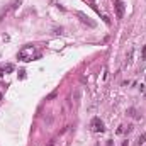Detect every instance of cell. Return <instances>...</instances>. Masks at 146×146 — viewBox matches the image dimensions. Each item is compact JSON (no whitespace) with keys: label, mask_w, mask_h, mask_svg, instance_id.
Listing matches in <instances>:
<instances>
[{"label":"cell","mask_w":146,"mask_h":146,"mask_svg":"<svg viewBox=\"0 0 146 146\" xmlns=\"http://www.w3.org/2000/svg\"><path fill=\"white\" fill-rule=\"evenodd\" d=\"M77 17H80V20H82V22H85V24H88V26H92V27L95 26V22H92V20L88 19V15H85L83 12H77Z\"/></svg>","instance_id":"cell-4"},{"label":"cell","mask_w":146,"mask_h":146,"mask_svg":"<svg viewBox=\"0 0 146 146\" xmlns=\"http://www.w3.org/2000/svg\"><path fill=\"white\" fill-rule=\"evenodd\" d=\"M133 129H134V126H133V124H131V126H127V127H126V133H127V134H129V133H133Z\"/></svg>","instance_id":"cell-10"},{"label":"cell","mask_w":146,"mask_h":146,"mask_svg":"<svg viewBox=\"0 0 146 146\" xmlns=\"http://www.w3.org/2000/svg\"><path fill=\"white\" fill-rule=\"evenodd\" d=\"M122 146H129V141H124V143H122Z\"/></svg>","instance_id":"cell-16"},{"label":"cell","mask_w":146,"mask_h":146,"mask_svg":"<svg viewBox=\"0 0 146 146\" xmlns=\"http://www.w3.org/2000/svg\"><path fill=\"white\" fill-rule=\"evenodd\" d=\"M143 59H146V46H143V56H141Z\"/></svg>","instance_id":"cell-12"},{"label":"cell","mask_w":146,"mask_h":146,"mask_svg":"<svg viewBox=\"0 0 146 146\" xmlns=\"http://www.w3.org/2000/svg\"><path fill=\"white\" fill-rule=\"evenodd\" d=\"M92 129H94L95 133H104V131H105V127H104V122H102L98 117H95V119L92 121Z\"/></svg>","instance_id":"cell-2"},{"label":"cell","mask_w":146,"mask_h":146,"mask_svg":"<svg viewBox=\"0 0 146 146\" xmlns=\"http://www.w3.org/2000/svg\"><path fill=\"white\" fill-rule=\"evenodd\" d=\"M54 97H56V92H51L48 95V100H51V98H54Z\"/></svg>","instance_id":"cell-11"},{"label":"cell","mask_w":146,"mask_h":146,"mask_svg":"<svg viewBox=\"0 0 146 146\" xmlns=\"http://www.w3.org/2000/svg\"><path fill=\"white\" fill-rule=\"evenodd\" d=\"M34 53H36V48H34L32 44H27V46H24L22 49H19L17 58H19L20 61H31L32 56H34Z\"/></svg>","instance_id":"cell-1"},{"label":"cell","mask_w":146,"mask_h":146,"mask_svg":"<svg viewBox=\"0 0 146 146\" xmlns=\"http://www.w3.org/2000/svg\"><path fill=\"white\" fill-rule=\"evenodd\" d=\"M80 98H82V90H80V87H77L75 90H73V102L75 104H80Z\"/></svg>","instance_id":"cell-5"},{"label":"cell","mask_w":146,"mask_h":146,"mask_svg":"<svg viewBox=\"0 0 146 146\" xmlns=\"http://www.w3.org/2000/svg\"><path fill=\"white\" fill-rule=\"evenodd\" d=\"M145 82H146V75H145Z\"/></svg>","instance_id":"cell-17"},{"label":"cell","mask_w":146,"mask_h":146,"mask_svg":"<svg viewBox=\"0 0 146 146\" xmlns=\"http://www.w3.org/2000/svg\"><path fill=\"white\" fill-rule=\"evenodd\" d=\"M145 143H146V133H143L141 136L138 138V145L141 146V145H145Z\"/></svg>","instance_id":"cell-7"},{"label":"cell","mask_w":146,"mask_h":146,"mask_svg":"<svg viewBox=\"0 0 146 146\" xmlns=\"http://www.w3.org/2000/svg\"><path fill=\"white\" fill-rule=\"evenodd\" d=\"M12 70H14V65H7V66L3 68V71H7V73H9V71H12Z\"/></svg>","instance_id":"cell-9"},{"label":"cell","mask_w":146,"mask_h":146,"mask_svg":"<svg viewBox=\"0 0 146 146\" xmlns=\"http://www.w3.org/2000/svg\"><path fill=\"white\" fill-rule=\"evenodd\" d=\"M131 58H133V49H131V51L127 53V56H126V63H127V65L131 63Z\"/></svg>","instance_id":"cell-8"},{"label":"cell","mask_w":146,"mask_h":146,"mask_svg":"<svg viewBox=\"0 0 146 146\" xmlns=\"http://www.w3.org/2000/svg\"><path fill=\"white\" fill-rule=\"evenodd\" d=\"M24 73H26V71H24V70H20V71H19V78H24V77H26Z\"/></svg>","instance_id":"cell-13"},{"label":"cell","mask_w":146,"mask_h":146,"mask_svg":"<svg viewBox=\"0 0 146 146\" xmlns=\"http://www.w3.org/2000/svg\"><path fill=\"white\" fill-rule=\"evenodd\" d=\"M127 116H129V117H136L138 116L136 107H129V109H127Z\"/></svg>","instance_id":"cell-6"},{"label":"cell","mask_w":146,"mask_h":146,"mask_svg":"<svg viewBox=\"0 0 146 146\" xmlns=\"http://www.w3.org/2000/svg\"><path fill=\"white\" fill-rule=\"evenodd\" d=\"M105 146H114V143H112V141L109 139V141H107V145H105Z\"/></svg>","instance_id":"cell-14"},{"label":"cell","mask_w":146,"mask_h":146,"mask_svg":"<svg viewBox=\"0 0 146 146\" xmlns=\"http://www.w3.org/2000/svg\"><path fill=\"white\" fill-rule=\"evenodd\" d=\"M48 146H54V139H51V141H49V145Z\"/></svg>","instance_id":"cell-15"},{"label":"cell","mask_w":146,"mask_h":146,"mask_svg":"<svg viewBox=\"0 0 146 146\" xmlns=\"http://www.w3.org/2000/svg\"><path fill=\"white\" fill-rule=\"evenodd\" d=\"M116 15H117V19L124 17V3H122V0H117L116 2Z\"/></svg>","instance_id":"cell-3"}]
</instances>
